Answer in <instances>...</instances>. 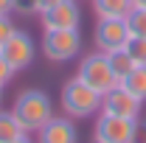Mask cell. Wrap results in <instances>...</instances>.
<instances>
[{"instance_id":"6da1fadb","label":"cell","mask_w":146,"mask_h":143,"mask_svg":"<svg viewBox=\"0 0 146 143\" xmlns=\"http://www.w3.org/2000/svg\"><path fill=\"white\" fill-rule=\"evenodd\" d=\"M11 115L17 118V124L23 126L28 135H36L56 112H54V101H51V95H48L45 90L28 87V90H23L17 98H14Z\"/></svg>"},{"instance_id":"7a4b0ae2","label":"cell","mask_w":146,"mask_h":143,"mask_svg":"<svg viewBox=\"0 0 146 143\" xmlns=\"http://www.w3.org/2000/svg\"><path fill=\"white\" fill-rule=\"evenodd\" d=\"M62 112L70 118H90L96 112H101V93H96L90 84H84L79 76L68 79L62 84Z\"/></svg>"},{"instance_id":"3957f363","label":"cell","mask_w":146,"mask_h":143,"mask_svg":"<svg viewBox=\"0 0 146 143\" xmlns=\"http://www.w3.org/2000/svg\"><path fill=\"white\" fill-rule=\"evenodd\" d=\"M39 51L48 62L65 65L82 54V34L79 28H54V31H42Z\"/></svg>"},{"instance_id":"277c9868","label":"cell","mask_w":146,"mask_h":143,"mask_svg":"<svg viewBox=\"0 0 146 143\" xmlns=\"http://www.w3.org/2000/svg\"><path fill=\"white\" fill-rule=\"evenodd\" d=\"M76 76L84 84H90L96 93H101V95L110 93L112 87H118V79H115V73H112V68H110V62H107V54H101V51H93V54L84 56L79 62Z\"/></svg>"},{"instance_id":"5b68a950","label":"cell","mask_w":146,"mask_h":143,"mask_svg":"<svg viewBox=\"0 0 146 143\" xmlns=\"http://www.w3.org/2000/svg\"><path fill=\"white\" fill-rule=\"evenodd\" d=\"M138 118H118L101 112L93 126V143H135Z\"/></svg>"},{"instance_id":"8992f818","label":"cell","mask_w":146,"mask_h":143,"mask_svg":"<svg viewBox=\"0 0 146 143\" xmlns=\"http://www.w3.org/2000/svg\"><path fill=\"white\" fill-rule=\"evenodd\" d=\"M0 54L6 56V62L11 65V70L20 73V70H25V68H31V65H34L36 42H34V36L28 34V31L14 28V34L9 36V39H6V45L0 48Z\"/></svg>"},{"instance_id":"52a82bcc","label":"cell","mask_w":146,"mask_h":143,"mask_svg":"<svg viewBox=\"0 0 146 143\" xmlns=\"http://www.w3.org/2000/svg\"><path fill=\"white\" fill-rule=\"evenodd\" d=\"M93 42H96V51H101V54L127 48L129 42L127 20H98L93 28Z\"/></svg>"},{"instance_id":"ba28073f","label":"cell","mask_w":146,"mask_h":143,"mask_svg":"<svg viewBox=\"0 0 146 143\" xmlns=\"http://www.w3.org/2000/svg\"><path fill=\"white\" fill-rule=\"evenodd\" d=\"M42 31H54V28H79L82 23V9L76 0H59L48 11L39 14Z\"/></svg>"},{"instance_id":"9c48e42d","label":"cell","mask_w":146,"mask_h":143,"mask_svg":"<svg viewBox=\"0 0 146 143\" xmlns=\"http://www.w3.org/2000/svg\"><path fill=\"white\" fill-rule=\"evenodd\" d=\"M141 104H143V101H138V98H135L129 90H124L121 84L101 95V112L118 115V118H141Z\"/></svg>"},{"instance_id":"30bf717a","label":"cell","mask_w":146,"mask_h":143,"mask_svg":"<svg viewBox=\"0 0 146 143\" xmlns=\"http://www.w3.org/2000/svg\"><path fill=\"white\" fill-rule=\"evenodd\" d=\"M36 143H79V129L70 115H54L36 132Z\"/></svg>"},{"instance_id":"8fae6325","label":"cell","mask_w":146,"mask_h":143,"mask_svg":"<svg viewBox=\"0 0 146 143\" xmlns=\"http://www.w3.org/2000/svg\"><path fill=\"white\" fill-rule=\"evenodd\" d=\"M132 9V0H93V11L98 20H127Z\"/></svg>"},{"instance_id":"7c38bea8","label":"cell","mask_w":146,"mask_h":143,"mask_svg":"<svg viewBox=\"0 0 146 143\" xmlns=\"http://www.w3.org/2000/svg\"><path fill=\"white\" fill-rule=\"evenodd\" d=\"M118 84L124 90H129L138 101H146V65H135L129 70V76H124Z\"/></svg>"},{"instance_id":"4fadbf2b","label":"cell","mask_w":146,"mask_h":143,"mask_svg":"<svg viewBox=\"0 0 146 143\" xmlns=\"http://www.w3.org/2000/svg\"><path fill=\"white\" fill-rule=\"evenodd\" d=\"M107 62H110V68H112V73H115V79H118V81H121L124 76H129V70L135 68V59L129 56L127 48L110 51V54H107Z\"/></svg>"},{"instance_id":"5bb4252c","label":"cell","mask_w":146,"mask_h":143,"mask_svg":"<svg viewBox=\"0 0 146 143\" xmlns=\"http://www.w3.org/2000/svg\"><path fill=\"white\" fill-rule=\"evenodd\" d=\"M23 135H28V132L17 124V118L11 115V109H9V112L0 109V143H14L17 138H23Z\"/></svg>"},{"instance_id":"9a60e30c","label":"cell","mask_w":146,"mask_h":143,"mask_svg":"<svg viewBox=\"0 0 146 143\" xmlns=\"http://www.w3.org/2000/svg\"><path fill=\"white\" fill-rule=\"evenodd\" d=\"M127 28H129V36L146 39V9H132V11H129Z\"/></svg>"},{"instance_id":"2e32d148","label":"cell","mask_w":146,"mask_h":143,"mask_svg":"<svg viewBox=\"0 0 146 143\" xmlns=\"http://www.w3.org/2000/svg\"><path fill=\"white\" fill-rule=\"evenodd\" d=\"M127 51H129V56L135 59V65H146V39H141V36H129Z\"/></svg>"},{"instance_id":"e0dca14e","label":"cell","mask_w":146,"mask_h":143,"mask_svg":"<svg viewBox=\"0 0 146 143\" xmlns=\"http://www.w3.org/2000/svg\"><path fill=\"white\" fill-rule=\"evenodd\" d=\"M14 28H17V25H14L11 14H9V17H0V48L6 45V39H9V36L14 34Z\"/></svg>"},{"instance_id":"ac0fdd59","label":"cell","mask_w":146,"mask_h":143,"mask_svg":"<svg viewBox=\"0 0 146 143\" xmlns=\"http://www.w3.org/2000/svg\"><path fill=\"white\" fill-rule=\"evenodd\" d=\"M14 11L23 14V17H34V14H36L34 0H14Z\"/></svg>"},{"instance_id":"d6986e66","label":"cell","mask_w":146,"mask_h":143,"mask_svg":"<svg viewBox=\"0 0 146 143\" xmlns=\"http://www.w3.org/2000/svg\"><path fill=\"white\" fill-rule=\"evenodd\" d=\"M11 76H14V70H11V65L6 62V56L0 54V87H6V84L11 81Z\"/></svg>"},{"instance_id":"ffe728a7","label":"cell","mask_w":146,"mask_h":143,"mask_svg":"<svg viewBox=\"0 0 146 143\" xmlns=\"http://www.w3.org/2000/svg\"><path fill=\"white\" fill-rule=\"evenodd\" d=\"M135 143H146V121L138 118V129H135Z\"/></svg>"},{"instance_id":"44dd1931","label":"cell","mask_w":146,"mask_h":143,"mask_svg":"<svg viewBox=\"0 0 146 143\" xmlns=\"http://www.w3.org/2000/svg\"><path fill=\"white\" fill-rule=\"evenodd\" d=\"M14 14V0H0V17Z\"/></svg>"},{"instance_id":"7402d4cb","label":"cell","mask_w":146,"mask_h":143,"mask_svg":"<svg viewBox=\"0 0 146 143\" xmlns=\"http://www.w3.org/2000/svg\"><path fill=\"white\" fill-rule=\"evenodd\" d=\"M54 3H59V0H34V9H36V14H42V11H48Z\"/></svg>"},{"instance_id":"603a6c76","label":"cell","mask_w":146,"mask_h":143,"mask_svg":"<svg viewBox=\"0 0 146 143\" xmlns=\"http://www.w3.org/2000/svg\"><path fill=\"white\" fill-rule=\"evenodd\" d=\"M14 143H36V140H34V138H28V135H23V138H17Z\"/></svg>"},{"instance_id":"cb8c5ba5","label":"cell","mask_w":146,"mask_h":143,"mask_svg":"<svg viewBox=\"0 0 146 143\" xmlns=\"http://www.w3.org/2000/svg\"><path fill=\"white\" fill-rule=\"evenodd\" d=\"M135 3V9H146V0H132Z\"/></svg>"},{"instance_id":"d4e9b609","label":"cell","mask_w":146,"mask_h":143,"mask_svg":"<svg viewBox=\"0 0 146 143\" xmlns=\"http://www.w3.org/2000/svg\"><path fill=\"white\" fill-rule=\"evenodd\" d=\"M0 101H3V87H0Z\"/></svg>"}]
</instances>
